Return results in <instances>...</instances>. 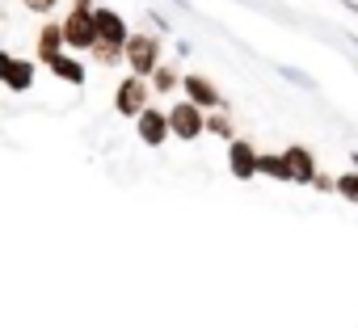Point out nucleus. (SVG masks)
<instances>
[{
	"mask_svg": "<svg viewBox=\"0 0 358 328\" xmlns=\"http://www.w3.org/2000/svg\"><path fill=\"white\" fill-rule=\"evenodd\" d=\"M164 64V43H160V34H148V30H131V38H127V47H122V68L131 72V76H143V80H152V72Z\"/></svg>",
	"mask_w": 358,
	"mask_h": 328,
	"instance_id": "nucleus-1",
	"label": "nucleus"
},
{
	"mask_svg": "<svg viewBox=\"0 0 358 328\" xmlns=\"http://www.w3.org/2000/svg\"><path fill=\"white\" fill-rule=\"evenodd\" d=\"M164 110H169V135H173L177 143H194V139L207 135V114H203L199 105H190L186 97L173 101V105H164Z\"/></svg>",
	"mask_w": 358,
	"mask_h": 328,
	"instance_id": "nucleus-2",
	"label": "nucleus"
},
{
	"mask_svg": "<svg viewBox=\"0 0 358 328\" xmlns=\"http://www.w3.org/2000/svg\"><path fill=\"white\" fill-rule=\"evenodd\" d=\"M93 13H97V9H93ZM93 13H85V9H68V13L59 17V26H64V43H68L72 55H89V51L97 47V22H93Z\"/></svg>",
	"mask_w": 358,
	"mask_h": 328,
	"instance_id": "nucleus-3",
	"label": "nucleus"
},
{
	"mask_svg": "<svg viewBox=\"0 0 358 328\" xmlns=\"http://www.w3.org/2000/svg\"><path fill=\"white\" fill-rule=\"evenodd\" d=\"M152 105V84L143 80V76H122L118 84H114V110L122 114V118H139L143 110Z\"/></svg>",
	"mask_w": 358,
	"mask_h": 328,
	"instance_id": "nucleus-4",
	"label": "nucleus"
},
{
	"mask_svg": "<svg viewBox=\"0 0 358 328\" xmlns=\"http://www.w3.org/2000/svg\"><path fill=\"white\" fill-rule=\"evenodd\" d=\"M257 156H262V147H257L249 135H236V139L228 143V173H232L236 181H253V177H257Z\"/></svg>",
	"mask_w": 358,
	"mask_h": 328,
	"instance_id": "nucleus-5",
	"label": "nucleus"
},
{
	"mask_svg": "<svg viewBox=\"0 0 358 328\" xmlns=\"http://www.w3.org/2000/svg\"><path fill=\"white\" fill-rule=\"evenodd\" d=\"M182 93H186V101L190 105H199L203 114H211V110H220L224 105V93L215 89V80L211 76H203V72H190V76H182ZM228 110V105H224Z\"/></svg>",
	"mask_w": 358,
	"mask_h": 328,
	"instance_id": "nucleus-6",
	"label": "nucleus"
},
{
	"mask_svg": "<svg viewBox=\"0 0 358 328\" xmlns=\"http://www.w3.org/2000/svg\"><path fill=\"white\" fill-rule=\"evenodd\" d=\"M64 51H68V43H64V26H59L55 17H47V22L38 26V34H34V64L51 68Z\"/></svg>",
	"mask_w": 358,
	"mask_h": 328,
	"instance_id": "nucleus-7",
	"label": "nucleus"
},
{
	"mask_svg": "<svg viewBox=\"0 0 358 328\" xmlns=\"http://www.w3.org/2000/svg\"><path fill=\"white\" fill-rule=\"evenodd\" d=\"M135 139H139L143 147H160V143H169V139H173V135H169V110L148 105V110L135 118Z\"/></svg>",
	"mask_w": 358,
	"mask_h": 328,
	"instance_id": "nucleus-8",
	"label": "nucleus"
},
{
	"mask_svg": "<svg viewBox=\"0 0 358 328\" xmlns=\"http://www.w3.org/2000/svg\"><path fill=\"white\" fill-rule=\"evenodd\" d=\"M282 156H287V164H291V181H295V186H312V181L320 177V164H316V151H312V147L291 143V147H282Z\"/></svg>",
	"mask_w": 358,
	"mask_h": 328,
	"instance_id": "nucleus-9",
	"label": "nucleus"
},
{
	"mask_svg": "<svg viewBox=\"0 0 358 328\" xmlns=\"http://www.w3.org/2000/svg\"><path fill=\"white\" fill-rule=\"evenodd\" d=\"M93 22H97V43L127 47V38H131V26H127V17H122L118 9H110V5H97Z\"/></svg>",
	"mask_w": 358,
	"mask_h": 328,
	"instance_id": "nucleus-10",
	"label": "nucleus"
},
{
	"mask_svg": "<svg viewBox=\"0 0 358 328\" xmlns=\"http://www.w3.org/2000/svg\"><path fill=\"white\" fill-rule=\"evenodd\" d=\"M51 76H59V80H64V84H72V89H85V80H89L85 55H72V51H64V55L51 64Z\"/></svg>",
	"mask_w": 358,
	"mask_h": 328,
	"instance_id": "nucleus-11",
	"label": "nucleus"
},
{
	"mask_svg": "<svg viewBox=\"0 0 358 328\" xmlns=\"http://www.w3.org/2000/svg\"><path fill=\"white\" fill-rule=\"evenodd\" d=\"M34 76H38V64L13 55V64H9V72H5V89H9V93H30V89H34Z\"/></svg>",
	"mask_w": 358,
	"mask_h": 328,
	"instance_id": "nucleus-12",
	"label": "nucleus"
},
{
	"mask_svg": "<svg viewBox=\"0 0 358 328\" xmlns=\"http://www.w3.org/2000/svg\"><path fill=\"white\" fill-rule=\"evenodd\" d=\"M182 76H186V72L177 68V64H160V68L152 72V80H148V84H152V93H156V97H169V93L182 89Z\"/></svg>",
	"mask_w": 358,
	"mask_h": 328,
	"instance_id": "nucleus-13",
	"label": "nucleus"
},
{
	"mask_svg": "<svg viewBox=\"0 0 358 328\" xmlns=\"http://www.w3.org/2000/svg\"><path fill=\"white\" fill-rule=\"evenodd\" d=\"M257 177H270V181H291V164L282 151H262L257 156Z\"/></svg>",
	"mask_w": 358,
	"mask_h": 328,
	"instance_id": "nucleus-14",
	"label": "nucleus"
},
{
	"mask_svg": "<svg viewBox=\"0 0 358 328\" xmlns=\"http://www.w3.org/2000/svg\"><path fill=\"white\" fill-rule=\"evenodd\" d=\"M207 135H215V139H224V143H232V139H236V126H232V114H228V110H211V114H207Z\"/></svg>",
	"mask_w": 358,
	"mask_h": 328,
	"instance_id": "nucleus-15",
	"label": "nucleus"
},
{
	"mask_svg": "<svg viewBox=\"0 0 358 328\" xmlns=\"http://www.w3.org/2000/svg\"><path fill=\"white\" fill-rule=\"evenodd\" d=\"M89 64H93V68H122V47H114V43H97V47L89 51Z\"/></svg>",
	"mask_w": 358,
	"mask_h": 328,
	"instance_id": "nucleus-16",
	"label": "nucleus"
},
{
	"mask_svg": "<svg viewBox=\"0 0 358 328\" xmlns=\"http://www.w3.org/2000/svg\"><path fill=\"white\" fill-rule=\"evenodd\" d=\"M333 194H337L341 202L358 207V169H350V173H337V177H333Z\"/></svg>",
	"mask_w": 358,
	"mask_h": 328,
	"instance_id": "nucleus-17",
	"label": "nucleus"
},
{
	"mask_svg": "<svg viewBox=\"0 0 358 328\" xmlns=\"http://www.w3.org/2000/svg\"><path fill=\"white\" fill-rule=\"evenodd\" d=\"M22 5H26V9H30L34 17H51V13H55V9L64 5V0H22Z\"/></svg>",
	"mask_w": 358,
	"mask_h": 328,
	"instance_id": "nucleus-18",
	"label": "nucleus"
},
{
	"mask_svg": "<svg viewBox=\"0 0 358 328\" xmlns=\"http://www.w3.org/2000/svg\"><path fill=\"white\" fill-rule=\"evenodd\" d=\"M312 190H316V194H333V177H316Z\"/></svg>",
	"mask_w": 358,
	"mask_h": 328,
	"instance_id": "nucleus-19",
	"label": "nucleus"
},
{
	"mask_svg": "<svg viewBox=\"0 0 358 328\" xmlns=\"http://www.w3.org/2000/svg\"><path fill=\"white\" fill-rule=\"evenodd\" d=\"M9 64H13V55H9V51H0V84H5V72H9Z\"/></svg>",
	"mask_w": 358,
	"mask_h": 328,
	"instance_id": "nucleus-20",
	"label": "nucleus"
},
{
	"mask_svg": "<svg viewBox=\"0 0 358 328\" xmlns=\"http://www.w3.org/2000/svg\"><path fill=\"white\" fill-rule=\"evenodd\" d=\"M354 169H358V151H354Z\"/></svg>",
	"mask_w": 358,
	"mask_h": 328,
	"instance_id": "nucleus-21",
	"label": "nucleus"
},
{
	"mask_svg": "<svg viewBox=\"0 0 358 328\" xmlns=\"http://www.w3.org/2000/svg\"><path fill=\"white\" fill-rule=\"evenodd\" d=\"M177 5H182V0H177Z\"/></svg>",
	"mask_w": 358,
	"mask_h": 328,
	"instance_id": "nucleus-22",
	"label": "nucleus"
},
{
	"mask_svg": "<svg viewBox=\"0 0 358 328\" xmlns=\"http://www.w3.org/2000/svg\"><path fill=\"white\" fill-rule=\"evenodd\" d=\"M97 5H101V0H97Z\"/></svg>",
	"mask_w": 358,
	"mask_h": 328,
	"instance_id": "nucleus-23",
	"label": "nucleus"
},
{
	"mask_svg": "<svg viewBox=\"0 0 358 328\" xmlns=\"http://www.w3.org/2000/svg\"><path fill=\"white\" fill-rule=\"evenodd\" d=\"M0 51H5V47H0Z\"/></svg>",
	"mask_w": 358,
	"mask_h": 328,
	"instance_id": "nucleus-24",
	"label": "nucleus"
}]
</instances>
